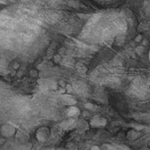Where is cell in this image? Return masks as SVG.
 Listing matches in <instances>:
<instances>
[{"mask_svg":"<svg viewBox=\"0 0 150 150\" xmlns=\"http://www.w3.org/2000/svg\"><path fill=\"white\" fill-rule=\"evenodd\" d=\"M77 112H79V108H76V107H72V108H70V109H69L68 114L69 116H73V115H76Z\"/></svg>","mask_w":150,"mask_h":150,"instance_id":"6da1fadb","label":"cell"},{"mask_svg":"<svg viewBox=\"0 0 150 150\" xmlns=\"http://www.w3.org/2000/svg\"><path fill=\"white\" fill-rule=\"evenodd\" d=\"M135 40H136V42H140V41L142 40V36H141V35H138V36L135 38Z\"/></svg>","mask_w":150,"mask_h":150,"instance_id":"3957f363","label":"cell"},{"mask_svg":"<svg viewBox=\"0 0 150 150\" xmlns=\"http://www.w3.org/2000/svg\"><path fill=\"white\" fill-rule=\"evenodd\" d=\"M65 89H66V92H67L68 93H70V92H72V89H73V88H72V86H70V85L67 84L65 86Z\"/></svg>","mask_w":150,"mask_h":150,"instance_id":"7a4b0ae2","label":"cell"},{"mask_svg":"<svg viewBox=\"0 0 150 150\" xmlns=\"http://www.w3.org/2000/svg\"><path fill=\"white\" fill-rule=\"evenodd\" d=\"M85 106H86V108H87L88 109H91V108H93V105H92V104H90V103L86 104V105H85Z\"/></svg>","mask_w":150,"mask_h":150,"instance_id":"277c9868","label":"cell"},{"mask_svg":"<svg viewBox=\"0 0 150 150\" xmlns=\"http://www.w3.org/2000/svg\"><path fill=\"white\" fill-rule=\"evenodd\" d=\"M92 149H99L100 148L98 147V146H92V148H91Z\"/></svg>","mask_w":150,"mask_h":150,"instance_id":"8992f818","label":"cell"},{"mask_svg":"<svg viewBox=\"0 0 150 150\" xmlns=\"http://www.w3.org/2000/svg\"><path fill=\"white\" fill-rule=\"evenodd\" d=\"M54 60H55L56 62H58V61H59V60H60L59 56H56V57H54Z\"/></svg>","mask_w":150,"mask_h":150,"instance_id":"5b68a950","label":"cell"}]
</instances>
